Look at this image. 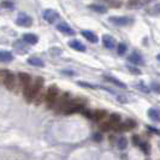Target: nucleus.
I'll return each instance as SVG.
<instances>
[{"mask_svg": "<svg viewBox=\"0 0 160 160\" xmlns=\"http://www.w3.org/2000/svg\"><path fill=\"white\" fill-rule=\"evenodd\" d=\"M102 43L107 49H113L116 47V39L111 35H104L102 36Z\"/></svg>", "mask_w": 160, "mask_h": 160, "instance_id": "nucleus-7", "label": "nucleus"}, {"mask_svg": "<svg viewBox=\"0 0 160 160\" xmlns=\"http://www.w3.org/2000/svg\"><path fill=\"white\" fill-rule=\"evenodd\" d=\"M13 48L16 49L18 53L23 54V53H27V51H28V43L24 42L23 40H18L13 43Z\"/></svg>", "mask_w": 160, "mask_h": 160, "instance_id": "nucleus-10", "label": "nucleus"}, {"mask_svg": "<svg viewBox=\"0 0 160 160\" xmlns=\"http://www.w3.org/2000/svg\"><path fill=\"white\" fill-rule=\"evenodd\" d=\"M128 69H129V71L131 72V73H134V75H140V73H141V71H140L138 69H136V68H132V66H129L128 65Z\"/></svg>", "mask_w": 160, "mask_h": 160, "instance_id": "nucleus-27", "label": "nucleus"}, {"mask_svg": "<svg viewBox=\"0 0 160 160\" xmlns=\"http://www.w3.org/2000/svg\"><path fill=\"white\" fill-rule=\"evenodd\" d=\"M140 147L142 148V151H143L146 154H148L149 153V147H148V144L146 143H140Z\"/></svg>", "mask_w": 160, "mask_h": 160, "instance_id": "nucleus-28", "label": "nucleus"}, {"mask_svg": "<svg viewBox=\"0 0 160 160\" xmlns=\"http://www.w3.org/2000/svg\"><path fill=\"white\" fill-rule=\"evenodd\" d=\"M4 84L6 86V88L13 89V87H15V76L8 72V76L4 78Z\"/></svg>", "mask_w": 160, "mask_h": 160, "instance_id": "nucleus-15", "label": "nucleus"}, {"mask_svg": "<svg viewBox=\"0 0 160 160\" xmlns=\"http://www.w3.org/2000/svg\"><path fill=\"white\" fill-rule=\"evenodd\" d=\"M42 86H43V78L38 77L32 86H29L28 88L24 89V96L27 98V100L28 101H32V99L38 95V93H39V90L41 89Z\"/></svg>", "mask_w": 160, "mask_h": 160, "instance_id": "nucleus-1", "label": "nucleus"}, {"mask_svg": "<svg viewBox=\"0 0 160 160\" xmlns=\"http://www.w3.org/2000/svg\"><path fill=\"white\" fill-rule=\"evenodd\" d=\"M106 117V111L104 110H96L93 112V118L92 119L96 120V122H99V120H102Z\"/></svg>", "mask_w": 160, "mask_h": 160, "instance_id": "nucleus-22", "label": "nucleus"}, {"mask_svg": "<svg viewBox=\"0 0 160 160\" xmlns=\"http://www.w3.org/2000/svg\"><path fill=\"white\" fill-rule=\"evenodd\" d=\"M105 80L108 81V82H111L113 84H116L117 87H119V88H123V89H127V84H124L122 81L117 80V78H114L112 76H105Z\"/></svg>", "mask_w": 160, "mask_h": 160, "instance_id": "nucleus-19", "label": "nucleus"}, {"mask_svg": "<svg viewBox=\"0 0 160 160\" xmlns=\"http://www.w3.org/2000/svg\"><path fill=\"white\" fill-rule=\"evenodd\" d=\"M100 129H101L102 131H108L110 129H113V127H112V124L107 120V122H102V123L100 124Z\"/></svg>", "mask_w": 160, "mask_h": 160, "instance_id": "nucleus-24", "label": "nucleus"}, {"mask_svg": "<svg viewBox=\"0 0 160 160\" xmlns=\"http://www.w3.org/2000/svg\"><path fill=\"white\" fill-rule=\"evenodd\" d=\"M128 60L131 63V64H135V65H143L144 64L143 58L140 56L137 52H132V53L128 57Z\"/></svg>", "mask_w": 160, "mask_h": 160, "instance_id": "nucleus-9", "label": "nucleus"}, {"mask_svg": "<svg viewBox=\"0 0 160 160\" xmlns=\"http://www.w3.org/2000/svg\"><path fill=\"white\" fill-rule=\"evenodd\" d=\"M108 21L114 25H118V27H127L134 22V18L127 16H112L108 18Z\"/></svg>", "mask_w": 160, "mask_h": 160, "instance_id": "nucleus-2", "label": "nucleus"}, {"mask_svg": "<svg viewBox=\"0 0 160 160\" xmlns=\"http://www.w3.org/2000/svg\"><path fill=\"white\" fill-rule=\"evenodd\" d=\"M1 6L5 8H13V2H11V1H2Z\"/></svg>", "mask_w": 160, "mask_h": 160, "instance_id": "nucleus-26", "label": "nucleus"}, {"mask_svg": "<svg viewBox=\"0 0 160 160\" xmlns=\"http://www.w3.org/2000/svg\"><path fill=\"white\" fill-rule=\"evenodd\" d=\"M81 34H82V36H83L84 39H87V40H88L89 42H92V43H96V42L99 41V38H98L93 32H89V30H82Z\"/></svg>", "mask_w": 160, "mask_h": 160, "instance_id": "nucleus-12", "label": "nucleus"}, {"mask_svg": "<svg viewBox=\"0 0 160 160\" xmlns=\"http://www.w3.org/2000/svg\"><path fill=\"white\" fill-rule=\"evenodd\" d=\"M157 59H158V60L160 62V54H158V56H157Z\"/></svg>", "mask_w": 160, "mask_h": 160, "instance_id": "nucleus-32", "label": "nucleus"}, {"mask_svg": "<svg viewBox=\"0 0 160 160\" xmlns=\"http://www.w3.org/2000/svg\"><path fill=\"white\" fill-rule=\"evenodd\" d=\"M22 40L24 42H27L28 45H36L38 41H39V38L36 35H34V34H24Z\"/></svg>", "mask_w": 160, "mask_h": 160, "instance_id": "nucleus-14", "label": "nucleus"}, {"mask_svg": "<svg viewBox=\"0 0 160 160\" xmlns=\"http://www.w3.org/2000/svg\"><path fill=\"white\" fill-rule=\"evenodd\" d=\"M148 117H149L153 122H157V123L160 122V112L157 108H149V110H148Z\"/></svg>", "mask_w": 160, "mask_h": 160, "instance_id": "nucleus-18", "label": "nucleus"}, {"mask_svg": "<svg viewBox=\"0 0 160 160\" xmlns=\"http://www.w3.org/2000/svg\"><path fill=\"white\" fill-rule=\"evenodd\" d=\"M108 122L112 124L113 129H116L120 124V116H119V114H117V113H112V114L110 116V119H108Z\"/></svg>", "mask_w": 160, "mask_h": 160, "instance_id": "nucleus-20", "label": "nucleus"}, {"mask_svg": "<svg viewBox=\"0 0 160 160\" xmlns=\"http://www.w3.org/2000/svg\"><path fill=\"white\" fill-rule=\"evenodd\" d=\"M94 140L98 141V142L101 141V135H100V134H95V135H94Z\"/></svg>", "mask_w": 160, "mask_h": 160, "instance_id": "nucleus-30", "label": "nucleus"}, {"mask_svg": "<svg viewBox=\"0 0 160 160\" xmlns=\"http://www.w3.org/2000/svg\"><path fill=\"white\" fill-rule=\"evenodd\" d=\"M28 64L32 65V66H38V68H43V66H45L43 60L40 59V58H38V57H32V58H29V59H28Z\"/></svg>", "mask_w": 160, "mask_h": 160, "instance_id": "nucleus-17", "label": "nucleus"}, {"mask_svg": "<svg viewBox=\"0 0 160 160\" xmlns=\"http://www.w3.org/2000/svg\"><path fill=\"white\" fill-rule=\"evenodd\" d=\"M13 59V56L8 51H0V62L1 63H8Z\"/></svg>", "mask_w": 160, "mask_h": 160, "instance_id": "nucleus-16", "label": "nucleus"}, {"mask_svg": "<svg viewBox=\"0 0 160 160\" xmlns=\"http://www.w3.org/2000/svg\"><path fill=\"white\" fill-rule=\"evenodd\" d=\"M132 140H134V144H140V142H138V136H135L132 137Z\"/></svg>", "mask_w": 160, "mask_h": 160, "instance_id": "nucleus-31", "label": "nucleus"}, {"mask_svg": "<svg viewBox=\"0 0 160 160\" xmlns=\"http://www.w3.org/2000/svg\"><path fill=\"white\" fill-rule=\"evenodd\" d=\"M127 146H128V140L125 137H122V138L118 140V147H119V149H125Z\"/></svg>", "mask_w": 160, "mask_h": 160, "instance_id": "nucleus-25", "label": "nucleus"}, {"mask_svg": "<svg viewBox=\"0 0 160 160\" xmlns=\"http://www.w3.org/2000/svg\"><path fill=\"white\" fill-rule=\"evenodd\" d=\"M16 23H17V25H19V27L29 28V27H32V18L29 16V15L22 12V13H19L18 17H17Z\"/></svg>", "mask_w": 160, "mask_h": 160, "instance_id": "nucleus-3", "label": "nucleus"}, {"mask_svg": "<svg viewBox=\"0 0 160 160\" xmlns=\"http://www.w3.org/2000/svg\"><path fill=\"white\" fill-rule=\"evenodd\" d=\"M90 10L95 11L98 13H106L107 12V8L104 6V5H99V4H93V5H89L88 6Z\"/></svg>", "mask_w": 160, "mask_h": 160, "instance_id": "nucleus-21", "label": "nucleus"}, {"mask_svg": "<svg viewBox=\"0 0 160 160\" xmlns=\"http://www.w3.org/2000/svg\"><path fill=\"white\" fill-rule=\"evenodd\" d=\"M127 45L125 43H123V42H120L119 45H118V48H117V53H118V56H124L125 54V52H127Z\"/></svg>", "mask_w": 160, "mask_h": 160, "instance_id": "nucleus-23", "label": "nucleus"}, {"mask_svg": "<svg viewBox=\"0 0 160 160\" xmlns=\"http://www.w3.org/2000/svg\"><path fill=\"white\" fill-rule=\"evenodd\" d=\"M69 47L72 48V49H75V51H78V52H84L86 51V46L78 40H71L69 41Z\"/></svg>", "mask_w": 160, "mask_h": 160, "instance_id": "nucleus-11", "label": "nucleus"}, {"mask_svg": "<svg viewBox=\"0 0 160 160\" xmlns=\"http://www.w3.org/2000/svg\"><path fill=\"white\" fill-rule=\"evenodd\" d=\"M57 29H58L60 32L65 34V35H75V34H76L75 30L72 29L71 27H70V25H68L65 22H62V23L58 24V25H57Z\"/></svg>", "mask_w": 160, "mask_h": 160, "instance_id": "nucleus-6", "label": "nucleus"}, {"mask_svg": "<svg viewBox=\"0 0 160 160\" xmlns=\"http://www.w3.org/2000/svg\"><path fill=\"white\" fill-rule=\"evenodd\" d=\"M18 78L21 81V83H22V86H23L24 88H28L29 86H30V76L28 75V73H24V72H21V73H18Z\"/></svg>", "mask_w": 160, "mask_h": 160, "instance_id": "nucleus-13", "label": "nucleus"}, {"mask_svg": "<svg viewBox=\"0 0 160 160\" xmlns=\"http://www.w3.org/2000/svg\"><path fill=\"white\" fill-rule=\"evenodd\" d=\"M152 87H153V89H154V90L157 92V93H160V86H158L157 83H153Z\"/></svg>", "mask_w": 160, "mask_h": 160, "instance_id": "nucleus-29", "label": "nucleus"}, {"mask_svg": "<svg viewBox=\"0 0 160 160\" xmlns=\"http://www.w3.org/2000/svg\"><path fill=\"white\" fill-rule=\"evenodd\" d=\"M136 127V123L134 122V120H127V122H124L123 124H119L117 128L114 129L116 131H127V130H130V129H134Z\"/></svg>", "mask_w": 160, "mask_h": 160, "instance_id": "nucleus-8", "label": "nucleus"}, {"mask_svg": "<svg viewBox=\"0 0 160 160\" xmlns=\"http://www.w3.org/2000/svg\"><path fill=\"white\" fill-rule=\"evenodd\" d=\"M58 88H57L56 86H52V87H49L47 90V94H46V101H47L48 106H51V105L53 104L54 101H56L57 96H58Z\"/></svg>", "mask_w": 160, "mask_h": 160, "instance_id": "nucleus-5", "label": "nucleus"}, {"mask_svg": "<svg viewBox=\"0 0 160 160\" xmlns=\"http://www.w3.org/2000/svg\"><path fill=\"white\" fill-rule=\"evenodd\" d=\"M42 17H43V19L48 22V23H54L57 19L59 18V15H58V12L54 11V10H52V8H47V10H45L43 12H42Z\"/></svg>", "mask_w": 160, "mask_h": 160, "instance_id": "nucleus-4", "label": "nucleus"}]
</instances>
